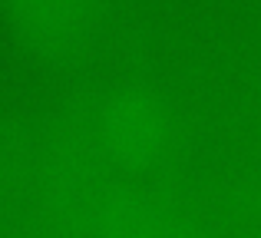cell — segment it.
Here are the masks:
<instances>
[{"instance_id": "1", "label": "cell", "mask_w": 261, "mask_h": 238, "mask_svg": "<svg viewBox=\"0 0 261 238\" xmlns=\"http://www.w3.org/2000/svg\"><path fill=\"white\" fill-rule=\"evenodd\" d=\"M93 155L119 175H149L175 149V116L149 86H119L89 119Z\"/></svg>"}, {"instance_id": "2", "label": "cell", "mask_w": 261, "mask_h": 238, "mask_svg": "<svg viewBox=\"0 0 261 238\" xmlns=\"http://www.w3.org/2000/svg\"><path fill=\"white\" fill-rule=\"evenodd\" d=\"M113 0H0L4 37L40 66H76L102 43Z\"/></svg>"}]
</instances>
